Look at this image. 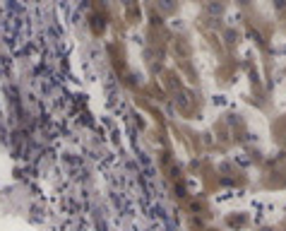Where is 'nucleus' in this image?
Masks as SVG:
<instances>
[{
  "instance_id": "obj_1",
  "label": "nucleus",
  "mask_w": 286,
  "mask_h": 231,
  "mask_svg": "<svg viewBox=\"0 0 286 231\" xmlns=\"http://www.w3.org/2000/svg\"><path fill=\"white\" fill-rule=\"evenodd\" d=\"M209 12H217V15H222V12H224V8H222V5H219V3H212V5H209Z\"/></svg>"
},
{
  "instance_id": "obj_2",
  "label": "nucleus",
  "mask_w": 286,
  "mask_h": 231,
  "mask_svg": "<svg viewBox=\"0 0 286 231\" xmlns=\"http://www.w3.org/2000/svg\"><path fill=\"white\" fill-rule=\"evenodd\" d=\"M238 3H240V5H248V3H250V0H238Z\"/></svg>"
}]
</instances>
